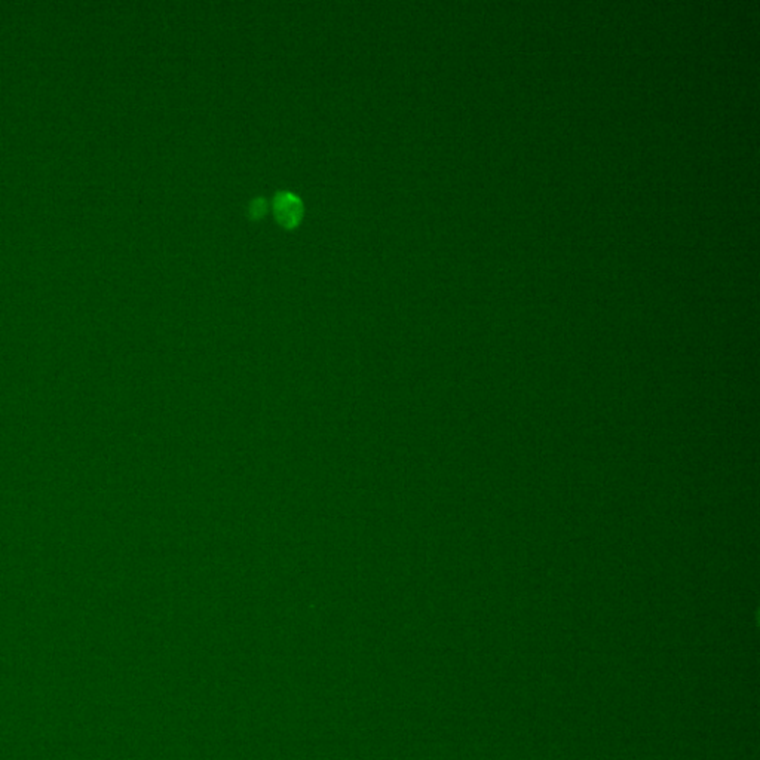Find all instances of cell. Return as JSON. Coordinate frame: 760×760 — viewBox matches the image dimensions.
<instances>
[{
    "label": "cell",
    "instance_id": "6da1fadb",
    "mask_svg": "<svg viewBox=\"0 0 760 760\" xmlns=\"http://www.w3.org/2000/svg\"><path fill=\"white\" fill-rule=\"evenodd\" d=\"M300 211H301V207L295 196L282 195L277 200V216L279 218V222L286 226L295 224L300 217Z\"/></svg>",
    "mask_w": 760,
    "mask_h": 760
}]
</instances>
